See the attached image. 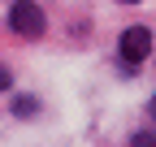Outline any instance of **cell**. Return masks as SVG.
Listing matches in <instances>:
<instances>
[{
    "label": "cell",
    "instance_id": "277c9868",
    "mask_svg": "<svg viewBox=\"0 0 156 147\" xmlns=\"http://www.w3.org/2000/svg\"><path fill=\"white\" fill-rule=\"evenodd\" d=\"M122 5H139V0H122Z\"/></svg>",
    "mask_w": 156,
    "mask_h": 147
},
{
    "label": "cell",
    "instance_id": "7a4b0ae2",
    "mask_svg": "<svg viewBox=\"0 0 156 147\" xmlns=\"http://www.w3.org/2000/svg\"><path fill=\"white\" fill-rule=\"evenodd\" d=\"M147 52H152V35H147V26H130V30H122V61H126L122 69H126V74L139 65Z\"/></svg>",
    "mask_w": 156,
    "mask_h": 147
},
{
    "label": "cell",
    "instance_id": "3957f363",
    "mask_svg": "<svg viewBox=\"0 0 156 147\" xmlns=\"http://www.w3.org/2000/svg\"><path fill=\"white\" fill-rule=\"evenodd\" d=\"M9 82H13V78H9V69H0V91H9Z\"/></svg>",
    "mask_w": 156,
    "mask_h": 147
},
{
    "label": "cell",
    "instance_id": "5b68a950",
    "mask_svg": "<svg viewBox=\"0 0 156 147\" xmlns=\"http://www.w3.org/2000/svg\"><path fill=\"white\" fill-rule=\"evenodd\" d=\"M152 117H156V100H152Z\"/></svg>",
    "mask_w": 156,
    "mask_h": 147
},
{
    "label": "cell",
    "instance_id": "6da1fadb",
    "mask_svg": "<svg viewBox=\"0 0 156 147\" xmlns=\"http://www.w3.org/2000/svg\"><path fill=\"white\" fill-rule=\"evenodd\" d=\"M9 26L17 35H26V39H39V35H44V9H39L35 0H17L9 9Z\"/></svg>",
    "mask_w": 156,
    "mask_h": 147
}]
</instances>
